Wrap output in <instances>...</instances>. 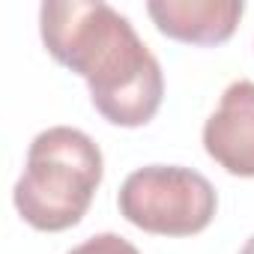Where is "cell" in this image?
Here are the masks:
<instances>
[{"label":"cell","mask_w":254,"mask_h":254,"mask_svg":"<svg viewBox=\"0 0 254 254\" xmlns=\"http://www.w3.org/2000/svg\"><path fill=\"white\" fill-rule=\"evenodd\" d=\"M48 54L81 75L93 108L114 126H147L165 99V75L132 21L99 0H48L39 6Z\"/></svg>","instance_id":"cell-1"},{"label":"cell","mask_w":254,"mask_h":254,"mask_svg":"<svg viewBox=\"0 0 254 254\" xmlns=\"http://www.w3.org/2000/svg\"><path fill=\"white\" fill-rule=\"evenodd\" d=\"M120 215L144 233L194 236L218 209L212 183L183 165H147L126 177L117 194Z\"/></svg>","instance_id":"cell-3"},{"label":"cell","mask_w":254,"mask_h":254,"mask_svg":"<svg viewBox=\"0 0 254 254\" xmlns=\"http://www.w3.org/2000/svg\"><path fill=\"white\" fill-rule=\"evenodd\" d=\"M102 177L105 162L99 144L72 126H51L30 141L12 203L30 227L60 233L87 215Z\"/></svg>","instance_id":"cell-2"},{"label":"cell","mask_w":254,"mask_h":254,"mask_svg":"<svg viewBox=\"0 0 254 254\" xmlns=\"http://www.w3.org/2000/svg\"><path fill=\"white\" fill-rule=\"evenodd\" d=\"M69 254H141L129 239H123L120 233H96L75 245Z\"/></svg>","instance_id":"cell-6"},{"label":"cell","mask_w":254,"mask_h":254,"mask_svg":"<svg viewBox=\"0 0 254 254\" xmlns=\"http://www.w3.org/2000/svg\"><path fill=\"white\" fill-rule=\"evenodd\" d=\"M239 254H254V236H251V239H245V245L239 248Z\"/></svg>","instance_id":"cell-7"},{"label":"cell","mask_w":254,"mask_h":254,"mask_svg":"<svg viewBox=\"0 0 254 254\" xmlns=\"http://www.w3.org/2000/svg\"><path fill=\"white\" fill-rule=\"evenodd\" d=\"M147 12L159 33L186 45H221L245 12L239 0H153Z\"/></svg>","instance_id":"cell-5"},{"label":"cell","mask_w":254,"mask_h":254,"mask_svg":"<svg viewBox=\"0 0 254 254\" xmlns=\"http://www.w3.org/2000/svg\"><path fill=\"white\" fill-rule=\"evenodd\" d=\"M203 150L230 177H254V81H233L203 123Z\"/></svg>","instance_id":"cell-4"}]
</instances>
